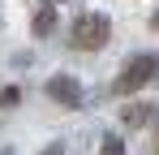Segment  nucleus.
<instances>
[{"label": "nucleus", "instance_id": "nucleus-10", "mask_svg": "<svg viewBox=\"0 0 159 155\" xmlns=\"http://www.w3.org/2000/svg\"><path fill=\"white\" fill-rule=\"evenodd\" d=\"M48 4H60V0H48Z\"/></svg>", "mask_w": 159, "mask_h": 155}, {"label": "nucleus", "instance_id": "nucleus-9", "mask_svg": "<svg viewBox=\"0 0 159 155\" xmlns=\"http://www.w3.org/2000/svg\"><path fill=\"white\" fill-rule=\"evenodd\" d=\"M39 155H65V151H60V147H48V151H39Z\"/></svg>", "mask_w": 159, "mask_h": 155}, {"label": "nucleus", "instance_id": "nucleus-6", "mask_svg": "<svg viewBox=\"0 0 159 155\" xmlns=\"http://www.w3.org/2000/svg\"><path fill=\"white\" fill-rule=\"evenodd\" d=\"M103 155H125V142H120L116 134H107L103 138Z\"/></svg>", "mask_w": 159, "mask_h": 155}, {"label": "nucleus", "instance_id": "nucleus-7", "mask_svg": "<svg viewBox=\"0 0 159 155\" xmlns=\"http://www.w3.org/2000/svg\"><path fill=\"white\" fill-rule=\"evenodd\" d=\"M17 99H22V91H17V86H4V91H0V108H13Z\"/></svg>", "mask_w": 159, "mask_h": 155}, {"label": "nucleus", "instance_id": "nucleus-11", "mask_svg": "<svg viewBox=\"0 0 159 155\" xmlns=\"http://www.w3.org/2000/svg\"><path fill=\"white\" fill-rule=\"evenodd\" d=\"M0 155H13V151H0Z\"/></svg>", "mask_w": 159, "mask_h": 155}, {"label": "nucleus", "instance_id": "nucleus-1", "mask_svg": "<svg viewBox=\"0 0 159 155\" xmlns=\"http://www.w3.org/2000/svg\"><path fill=\"white\" fill-rule=\"evenodd\" d=\"M155 78H159V52H142V56H133L129 65L116 73L112 95H133V91H142V86L155 82Z\"/></svg>", "mask_w": 159, "mask_h": 155}, {"label": "nucleus", "instance_id": "nucleus-8", "mask_svg": "<svg viewBox=\"0 0 159 155\" xmlns=\"http://www.w3.org/2000/svg\"><path fill=\"white\" fill-rule=\"evenodd\" d=\"M151 30H159V9H155V13H151Z\"/></svg>", "mask_w": 159, "mask_h": 155}, {"label": "nucleus", "instance_id": "nucleus-2", "mask_svg": "<svg viewBox=\"0 0 159 155\" xmlns=\"http://www.w3.org/2000/svg\"><path fill=\"white\" fill-rule=\"evenodd\" d=\"M107 39H112V22L103 13H82L73 22V30H69V48L73 52H95V48H103Z\"/></svg>", "mask_w": 159, "mask_h": 155}, {"label": "nucleus", "instance_id": "nucleus-4", "mask_svg": "<svg viewBox=\"0 0 159 155\" xmlns=\"http://www.w3.org/2000/svg\"><path fill=\"white\" fill-rule=\"evenodd\" d=\"M151 116H155V103H146V99H133L120 108V125H129V129H142Z\"/></svg>", "mask_w": 159, "mask_h": 155}, {"label": "nucleus", "instance_id": "nucleus-5", "mask_svg": "<svg viewBox=\"0 0 159 155\" xmlns=\"http://www.w3.org/2000/svg\"><path fill=\"white\" fill-rule=\"evenodd\" d=\"M30 30H34L39 39H48V35L56 30V4H43V9L34 13V26H30Z\"/></svg>", "mask_w": 159, "mask_h": 155}, {"label": "nucleus", "instance_id": "nucleus-3", "mask_svg": "<svg viewBox=\"0 0 159 155\" xmlns=\"http://www.w3.org/2000/svg\"><path fill=\"white\" fill-rule=\"evenodd\" d=\"M48 95H52L56 103H65V108H78L82 103V86L69 73H56V78H48Z\"/></svg>", "mask_w": 159, "mask_h": 155}]
</instances>
